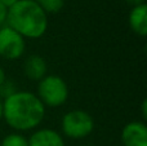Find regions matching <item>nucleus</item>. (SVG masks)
<instances>
[{"label": "nucleus", "mask_w": 147, "mask_h": 146, "mask_svg": "<svg viewBox=\"0 0 147 146\" xmlns=\"http://www.w3.org/2000/svg\"><path fill=\"white\" fill-rule=\"evenodd\" d=\"M70 95L69 85L58 75L47 74L38 83V97L44 106L59 107L67 101Z\"/></svg>", "instance_id": "nucleus-3"}, {"label": "nucleus", "mask_w": 147, "mask_h": 146, "mask_svg": "<svg viewBox=\"0 0 147 146\" xmlns=\"http://www.w3.org/2000/svg\"><path fill=\"white\" fill-rule=\"evenodd\" d=\"M3 119V101L0 98V120Z\"/></svg>", "instance_id": "nucleus-18"}, {"label": "nucleus", "mask_w": 147, "mask_h": 146, "mask_svg": "<svg viewBox=\"0 0 147 146\" xmlns=\"http://www.w3.org/2000/svg\"><path fill=\"white\" fill-rule=\"evenodd\" d=\"M7 16H8V8L0 4V27L7 25Z\"/></svg>", "instance_id": "nucleus-13"}, {"label": "nucleus", "mask_w": 147, "mask_h": 146, "mask_svg": "<svg viewBox=\"0 0 147 146\" xmlns=\"http://www.w3.org/2000/svg\"><path fill=\"white\" fill-rule=\"evenodd\" d=\"M47 14L58 13L65 7V0H34Z\"/></svg>", "instance_id": "nucleus-10"}, {"label": "nucleus", "mask_w": 147, "mask_h": 146, "mask_svg": "<svg viewBox=\"0 0 147 146\" xmlns=\"http://www.w3.org/2000/svg\"><path fill=\"white\" fill-rule=\"evenodd\" d=\"M123 146H147V126L143 120L127 123L120 135Z\"/></svg>", "instance_id": "nucleus-6"}, {"label": "nucleus", "mask_w": 147, "mask_h": 146, "mask_svg": "<svg viewBox=\"0 0 147 146\" xmlns=\"http://www.w3.org/2000/svg\"><path fill=\"white\" fill-rule=\"evenodd\" d=\"M23 71L30 80L40 82L48 72V65H47L45 58L39 54L28 56L23 64Z\"/></svg>", "instance_id": "nucleus-8"}, {"label": "nucleus", "mask_w": 147, "mask_h": 146, "mask_svg": "<svg viewBox=\"0 0 147 146\" xmlns=\"http://www.w3.org/2000/svg\"><path fill=\"white\" fill-rule=\"evenodd\" d=\"M129 5L132 7H137V5H141V4H145V0H125Z\"/></svg>", "instance_id": "nucleus-16"}, {"label": "nucleus", "mask_w": 147, "mask_h": 146, "mask_svg": "<svg viewBox=\"0 0 147 146\" xmlns=\"http://www.w3.org/2000/svg\"><path fill=\"white\" fill-rule=\"evenodd\" d=\"M28 146H65V140L59 132L52 128H40L27 139Z\"/></svg>", "instance_id": "nucleus-7"}, {"label": "nucleus", "mask_w": 147, "mask_h": 146, "mask_svg": "<svg viewBox=\"0 0 147 146\" xmlns=\"http://www.w3.org/2000/svg\"><path fill=\"white\" fill-rule=\"evenodd\" d=\"M17 1H18V0H0V4L4 5L5 8H8V9H9V8L12 7V5H14Z\"/></svg>", "instance_id": "nucleus-15"}, {"label": "nucleus", "mask_w": 147, "mask_h": 146, "mask_svg": "<svg viewBox=\"0 0 147 146\" xmlns=\"http://www.w3.org/2000/svg\"><path fill=\"white\" fill-rule=\"evenodd\" d=\"M26 49V39L8 25L0 27V57L5 59H18Z\"/></svg>", "instance_id": "nucleus-5"}, {"label": "nucleus", "mask_w": 147, "mask_h": 146, "mask_svg": "<svg viewBox=\"0 0 147 146\" xmlns=\"http://www.w3.org/2000/svg\"><path fill=\"white\" fill-rule=\"evenodd\" d=\"M7 25L25 39H40L48 30V14L34 0H18L8 9Z\"/></svg>", "instance_id": "nucleus-2"}, {"label": "nucleus", "mask_w": 147, "mask_h": 146, "mask_svg": "<svg viewBox=\"0 0 147 146\" xmlns=\"http://www.w3.org/2000/svg\"><path fill=\"white\" fill-rule=\"evenodd\" d=\"M129 27L136 35L145 38L147 35V4L132 7L129 13Z\"/></svg>", "instance_id": "nucleus-9"}, {"label": "nucleus", "mask_w": 147, "mask_h": 146, "mask_svg": "<svg viewBox=\"0 0 147 146\" xmlns=\"http://www.w3.org/2000/svg\"><path fill=\"white\" fill-rule=\"evenodd\" d=\"M45 116V106L28 91H16L3 101V119L17 132L38 128Z\"/></svg>", "instance_id": "nucleus-1"}, {"label": "nucleus", "mask_w": 147, "mask_h": 146, "mask_svg": "<svg viewBox=\"0 0 147 146\" xmlns=\"http://www.w3.org/2000/svg\"><path fill=\"white\" fill-rule=\"evenodd\" d=\"M94 119L85 110L67 111L61 120L62 133L72 140H81L88 137L94 131Z\"/></svg>", "instance_id": "nucleus-4"}, {"label": "nucleus", "mask_w": 147, "mask_h": 146, "mask_svg": "<svg viewBox=\"0 0 147 146\" xmlns=\"http://www.w3.org/2000/svg\"><path fill=\"white\" fill-rule=\"evenodd\" d=\"M14 82H9V80H5L4 83H3L1 85H0V97H9L10 95H13V93L16 92V85L13 84Z\"/></svg>", "instance_id": "nucleus-12"}, {"label": "nucleus", "mask_w": 147, "mask_h": 146, "mask_svg": "<svg viewBox=\"0 0 147 146\" xmlns=\"http://www.w3.org/2000/svg\"><path fill=\"white\" fill-rule=\"evenodd\" d=\"M0 146H28V141L27 137L21 135L20 132H13L1 140Z\"/></svg>", "instance_id": "nucleus-11"}, {"label": "nucleus", "mask_w": 147, "mask_h": 146, "mask_svg": "<svg viewBox=\"0 0 147 146\" xmlns=\"http://www.w3.org/2000/svg\"><path fill=\"white\" fill-rule=\"evenodd\" d=\"M141 114H142V118H143V122L147 119V100L142 101V103H141Z\"/></svg>", "instance_id": "nucleus-14"}, {"label": "nucleus", "mask_w": 147, "mask_h": 146, "mask_svg": "<svg viewBox=\"0 0 147 146\" xmlns=\"http://www.w3.org/2000/svg\"><path fill=\"white\" fill-rule=\"evenodd\" d=\"M7 80V75H5V71H4V69H3L1 66H0V85L3 84V83Z\"/></svg>", "instance_id": "nucleus-17"}]
</instances>
